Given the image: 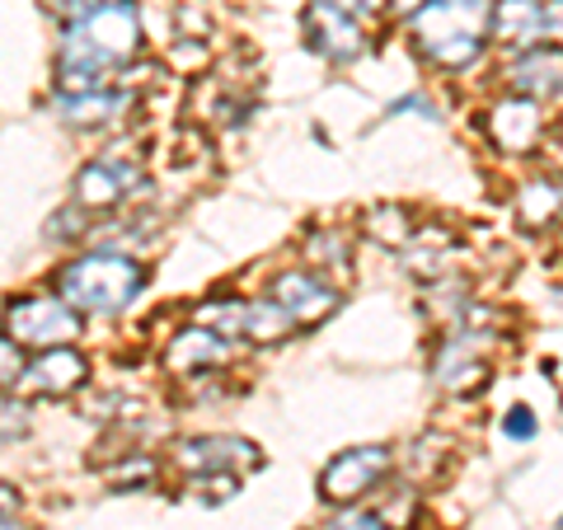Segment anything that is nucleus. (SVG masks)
Here are the masks:
<instances>
[{"label":"nucleus","instance_id":"13","mask_svg":"<svg viewBox=\"0 0 563 530\" xmlns=\"http://www.w3.org/2000/svg\"><path fill=\"white\" fill-rule=\"evenodd\" d=\"M132 184H141V169L122 155H103V161L85 165L76 179V207L85 211H109L132 192Z\"/></svg>","mask_w":563,"mask_h":530},{"label":"nucleus","instance_id":"17","mask_svg":"<svg viewBox=\"0 0 563 530\" xmlns=\"http://www.w3.org/2000/svg\"><path fill=\"white\" fill-rule=\"evenodd\" d=\"M128 109H132V90H113V85L80 90V95H57V113L70 128H109Z\"/></svg>","mask_w":563,"mask_h":530},{"label":"nucleus","instance_id":"25","mask_svg":"<svg viewBox=\"0 0 563 530\" xmlns=\"http://www.w3.org/2000/svg\"><path fill=\"white\" fill-rule=\"evenodd\" d=\"M324 5H333V10H343V14H352V20H362V14H372V10H380L385 0H324Z\"/></svg>","mask_w":563,"mask_h":530},{"label":"nucleus","instance_id":"20","mask_svg":"<svg viewBox=\"0 0 563 530\" xmlns=\"http://www.w3.org/2000/svg\"><path fill=\"white\" fill-rule=\"evenodd\" d=\"M20 371H24V347H14L10 339H0V390L20 385Z\"/></svg>","mask_w":563,"mask_h":530},{"label":"nucleus","instance_id":"28","mask_svg":"<svg viewBox=\"0 0 563 530\" xmlns=\"http://www.w3.org/2000/svg\"><path fill=\"white\" fill-rule=\"evenodd\" d=\"M0 530H24L20 521H10V517H0Z\"/></svg>","mask_w":563,"mask_h":530},{"label":"nucleus","instance_id":"22","mask_svg":"<svg viewBox=\"0 0 563 530\" xmlns=\"http://www.w3.org/2000/svg\"><path fill=\"white\" fill-rule=\"evenodd\" d=\"M29 428V409L20 399H0V437H20Z\"/></svg>","mask_w":563,"mask_h":530},{"label":"nucleus","instance_id":"7","mask_svg":"<svg viewBox=\"0 0 563 530\" xmlns=\"http://www.w3.org/2000/svg\"><path fill=\"white\" fill-rule=\"evenodd\" d=\"M488 33L503 52H526L540 47L544 33H559V10H544L540 0H493L488 5Z\"/></svg>","mask_w":563,"mask_h":530},{"label":"nucleus","instance_id":"11","mask_svg":"<svg viewBox=\"0 0 563 530\" xmlns=\"http://www.w3.org/2000/svg\"><path fill=\"white\" fill-rule=\"evenodd\" d=\"M174 465L188 474H240L258 465V446L244 437H192L174 451Z\"/></svg>","mask_w":563,"mask_h":530},{"label":"nucleus","instance_id":"10","mask_svg":"<svg viewBox=\"0 0 563 530\" xmlns=\"http://www.w3.org/2000/svg\"><path fill=\"white\" fill-rule=\"evenodd\" d=\"M488 136H493V146L507 151V155H531L540 146V136H544V109L536 99H498L488 109Z\"/></svg>","mask_w":563,"mask_h":530},{"label":"nucleus","instance_id":"1","mask_svg":"<svg viewBox=\"0 0 563 530\" xmlns=\"http://www.w3.org/2000/svg\"><path fill=\"white\" fill-rule=\"evenodd\" d=\"M141 47V14L132 0H103L99 10L70 20L57 47V85L62 95L99 90L109 85V70L132 62Z\"/></svg>","mask_w":563,"mask_h":530},{"label":"nucleus","instance_id":"12","mask_svg":"<svg viewBox=\"0 0 563 530\" xmlns=\"http://www.w3.org/2000/svg\"><path fill=\"white\" fill-rule=\"evenodd\" d=\"M306 33H310V47L324 52L329 62H357L366 52L362 20H352V14L324 5V0H314V5L306 10Z\"/></svg>","mask_w":563,"mask_h":530},{"label":"nucleus","instance_id":"27","mask_svg":"<svg viewBox=\"0 0 563 530\" xmlns=\"http://www.w3.org/2000/svg\"><path fill=\"white\" fill-rule=\"evenodd\" d=\"M385 5H390L395 14H413V10L422 5V0H385Z\"/></svg>","mask_w":563,"mask_h":530},{"label":"nucleus","instance_id":"19","mask_svg":"<svg viewBox=\"0 0 563 530\" xmlns=\"http://www.w3.org/2000/svg\"><path fill=\"white\" fill-rule=\"evenodd\" d=\"M366 231H372L380 244H409V240H413V225H409V211H404V207H380V211H372Z\"/></svg>","mask_w":563,"mask_h":530},{"label":"nucleus","instance_id":"5","mask_svg":"<svg viewBox=\"0 0 563 530\" xmlns=\"http://www.w3.org/2000/svg\"><path fill=\"white\" fill-rule=\"evenodd\" d=\"M198 324L217 329L221 339H250V343H282L296 329L273 300H211L198 310Z\"/></svg>","mask_w":563,"mask_h":530},{"label":"nucleus","instance_id":"21","mask_svg":"<svg viewBox=\"0 0 563 530\" xmlns=\"http://www.w3.org/2000/svg\"><path fill=\"white\" fill-rule=\"evenodd\" d=\"M536 432H540V422H536V413L526 409V404H517V409L503 418V437H512V441H531Z\"/></svg>","mask_w":563,"mask_h":530},{"label":"nucleus","instance_id":"8","mask_svg":"<svg viewBox=\"0 0 563 530\" xmlns=\"http://www.w3.org/2000/svg\"><path fill=\"white\" fill-rule=\"evenodd\" d=\"M395 455L385 446H357V451H343L324 474H320V493L329 503H357L366 498L385 474H390Z\"/></svg>","mask_w":563,"mask_h":530},{"label":"nucleus","instance_id":"23","mask_svg":"<svg viewBox=\"0 0 563 530\" xmlns=\"http://www.w3.org/2000/svg\"><path fill=\"white\" fill-rule=\"evenodd\" d=\"M324 530H390V526L372 517V511H343V517H333Z\"/></svg>","mask_w":563,"mask_h":530},{"label":"nucleus","instance_id":"4","mask_svg":"<svg viewBox=\"0 0 563 530\" xmlns=\"http://www.w3.org/2000/svg\"><path fill=\"white\" fill-rule=\"evenodd\" d=\"M80 333V314L62 296H24L5 314V339L14 347H66Z\"/></svg>","mask_w":563,"mask_h":530},{"label":"nucleus","instance_id":"26","mask_svg":"<svg viewBox=\"0 0 563 530\" xmlns=\"http://www.w3.org/2000/svg\"><path fill=\"white\" fill-rule=\"evenodd\" d=\"M14 507H20V493H14V488H5V484H0V517H10V511Z\"/></svg>","mask_w":563,"mask_h":530},{"label":"nucleus","instance_id":"9","mask_svg":"<svg viewBox=\"0 0 563 530\" xmlns=\"http://www.w3.org/2000/svg\"><path fill=\"white\" fill-rule=\"evenodd\" d=\"M273 306L287 314L296 329H306V324H320L339 310V291H333L320 273L296 268V273H282L273 281Z\"/></svg>","mask_w":563,"mask_h":530},{"label":"nucleus","instance_id":"15","mask_svg":"<svg viewBox=\"0 0 563 530\" xmlns=\"http://www.w3.org/2000/svg\"><path fill=\"white\" fill-rule=\"evenodd\" d=\"M231 362V339H221L217 329L207 324H188L184 333H174V343L165 347V366L174 376H207V371H217Z\"/></svg>","mask_w":563,"mask_h":530},{"label":"nucleus","instance_id":"18","mask_svg":"<svg viewBox=\"0 0 563 530\" xmlns=\"http://www.w3.org/2000/svg\"><path fill=\"white\" fill-rule=\"evenodd\" d=\"M559 211V184L554 179H526L521 192H517V217L540 231V225H550Z\"/></svg>","mask_w":563,"mask_h":530},{"label":"nucleus","instance_id":"24","mask_svg":"<svg viewBox=\"0 0 563 530\" xmlns=\"http://www.w3.org/2000/svg\"><path fill=\"white\" fill-rule=\"evenodd\" d=\"M43 5L52 10V14H62V20H80V14H90V10H99L103 0H43Z\"/></svg>","mask_w":563,"mask_h":530},{"label":"nucleus","instance_id":"6","mask_svg":"<svg viewBox=\"0 0 563 530\" xmlns=\"http://www.w3.org/2000/svg\"><path fill=\"white\" fill-rule=\"evenodd\" d=\"M484 339L488 333H479V329H455L451 339H442V347H437V357H432V380L451 395L479 390L488 380V343Z\"/></svg>","mask_w":563,"mask_h":530},{"label":"nucleus","instance_id":"3","mask_svg":"<svg viewBox=\"0 0 563 530\" xmlns=\"http://www.w3.org/2000/svg\"><path fill=\"white\" fill-rule=\"evenodd\" d=\"M141 287H146V268L118 250L80 254L57 273V291L76 314H118L141 296Z\"/></svg>","mask_w":563,"mask_h":530},{"label":"nucleus","instance_id":"14","mask_svg":"<svg viewBox=\"0 0 563 530\" xmlns=\"http://www.w3.org/2000/svg\"><path fill=\"white\" fill-rule=\"evenodd\" d=\"M85 376H90V362H85L80 352L66 343V347H47L38 362H29V366L20 371V385H24V390H33V395L66 399V395L80 390Z\"/></svg>","mask_w":563,"mask_h":530},{"label":"nucleus","instance_id":"2","mask_svg":"<svg viewBox=\"0 0 563 530\" xmlns=\"http://www.w3.org/2000/svg\"><path fill=\"white\" fill-rule=\"evenodd\" d=\"M409 20L413 47L442 70H470L488 47V0H422Z\"/></svg>","mask_w":563,"mask_h":530},{"label":"nucleus","instance_id":"16","mask_svg":"<svg viewBox=\"0 0 563 530\" xmlns=\"http://www.w3.org/2000/svg\"><path fill=\"white\" fill-rule=\"evenodd\" d=\"M503 80H507V90L521 95V99H536V103L554 99L559 95V47L554 43L550 47L540 43V47L517 52V57L507 62Z\"/></svg>","mask_w":563,"mask_h":530}]
</instances>
